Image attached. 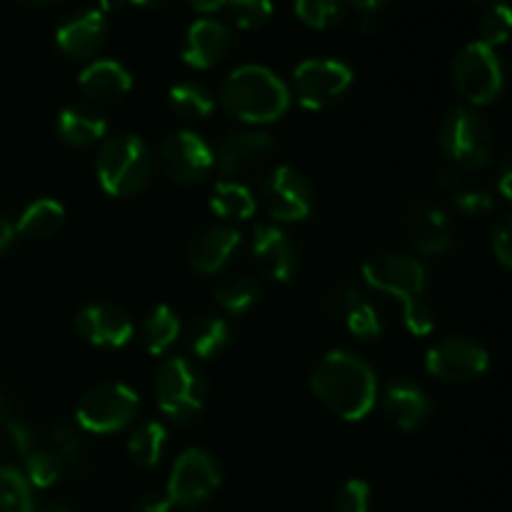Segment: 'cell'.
I'll return each instance as SVG.
<instances>
[{"label": "cell", "instance_id": "31", "mask_svg": "<svg viewBox=\"0 0 512 512\" xmlns=\"http://www.w3.org/2000/svg\"><path fill=\"white\" fill-rule=\"evenodd\" d=\"M55 450L53 453L63 460L65 470H73V473H83L85 465H88V443L83 438V430L73 428L70 423L55 425L53 433H50Z\"/></svg>", "mask_w": 512, "mask_h": 512}, {"label": "cell", "instance_id": "42", "mask_svg": "<svg viewBox=\"0 0 512 512\" xmlns=\"http://www.w3.org/2000/svg\"><path fill=\"white\" fill-rule=\"evenodd\" d=\"M173 503L165 495V490H150V493L140 495L138 503H135V512H170Z\"/></svg>", "mask_w": 512, "mask_h": 512}, {"label": "cell", "instance_id": "33", "mask_svg": "<svg viewBox=\"0 0 512 512\" xmlns=\"http://www.w3.org/2000/svg\"><path fill=\"white\" fill-rule=\"evenodd\" d=\"M23 460H25V480H28V485H33V488H40V490L50 488V485L58 483L65 473L63 460H60L53 450L33 448Z\"/></svg>", "mask_w": 512, "mask_h": 512}, {"label": "cell", "instance_id": "50", "mask_svg": "<svg viewBox=\"0 0 512 512\" xmlns=\"http://www.w3.org/2000/svg\"><path fill=\"white\" fill-rule=\"evenodd\" d=\"M5 410H10V403H8V398H5V393H3V385H0V415H3Z\"/></svg>", "mask_w": 512, "mask_h": 512}, {"label": "cell", "instance_id": "7", "mask_svg": "<svg viewBox=\"0 0 512 512\" xmlns=\"http://www.w3.org/2000/svg\"><path fill=\"white\" fill-rule=\"evenodd\" d=\"M140 398L123 383H98L80 398L75 423L83 433H120L138 418Z\"/></svg>", "mask_w": 512, "mask_h": 512}, {"label": "cell", "instance_id": "17", "mask_svg": "<svg viewBox=\"0 0 512 512\" xmlns=\"http://www.w3.org/2000/svg\"><path fill=\"white\" fill-rule=\"evenodd\" d=\"M273 150L275 140L268 133H260V130H240V133L225 135L223 143L218 145V153L213 155L220 173L228 175V178H238V175L258 168Z\"/></svg>", "mask_w": 512, "mask_h": 512}, {"label": "cell", "instance_id": "52", "mask_svg": "<svg viewBox=\"0 0 512 512\" xmlns=\"http://www.w3.org/2000/svg\"><path fill=\"white\" fill-rule=\"evenodd\" d=\"M25 3H33V5H48V3H55V0H25Z\"/></svg>", "mask_w": 512, "mask_h": 512}, {"label": "cell", "instance_id": "16", "mask_svg": "<svg viewBox=\"0 0 512 512\" xmlns=\"http://www.w3.org/2000/svg\"><path fill=\"white\" fill-rule=\"evenodd\" d=\"M78 333L95 348H123L133 338V320L120 305L93 303L85 305L75 318Z\"/></svg>", "mask_w": 512, "mask_h": 512}, {"label": "cell", "instance_id": "23", "mask_svg": "<svg viewBox=\"0 0 512 512\" xmlns=\"http://www.w3.org/2000/svg\"><path fill=\"white\" fill-rule=\"evenodd\" d=\"M108 133V123L103 115L95 113L93 108L85 105H68L60 110L58 115V135L65 145L70 148H90V145L100 143Z\"/></svg>", "mask_w": 512, "mask_h": 512}, {"label": "cell", "instance_id": "19", "mask_svg": "<svg viewBox=\"0 0 512 512\" xmlns=\"http://www.w3.org/2000/svg\"><path fill=\"white\" fill-rule=\"evenodd\" d=\"M80 93L90 100V103L98 105H110L123 100L125 95L133 88V78H130L128 68L118 60L100 58L93 60L90 65H85V70L78 78Z\"/></svg>", "mask_w": 512, "mask_h": 512}, {"label": "cell", "instance_id": "51", "mask_svg": "<svg viewBox=\"0 0 512 512\" xmlns=\"http://www.w3.org/2000/svg\"><path fill=\"white\" fill-rule=\"evenodd\" d=\"M40 512H75V510L65 508V505H48V508H43Z\"/></svg>", "mask_w": 512, "mask_h": 512}, {"label": "cell", "instance_id": "14", "mask_svg": "<svg viewBox=\"0 0 512 512\" xmlns=\"http://www.w3.org/2000/svg\"><path fill=\"white\" fill-rule=\"evenodd\" d=\"M253 258L265 278L275 283H288L298 273L300 250L278 225L258 223L253 230Z\"/></svg>", "mask_w": 512, "mask_h": 512}, {"label": "cell", "instance_id": "8", "mask_svg": "<svg viewBox=\"0 0 512 512\" xmlns=\"http://www.w3.org/2000/svg\"><path fill=\"white\" fill-rule=\"evenodd\" d=\"M453 83L468 103H495L503 93V68L495 48H488L480 40L463 45L453 58Z\"/></svg>", "mask_w": 512, "mask_h": 512}, {"label": "cell", "instance_id": "46", "mask_svg": "<svg viewBox=\"0 0 512 512\" xmlns=\"http://www.w3.org/2000/svg\"><path fill=\"white\" fill-rule=\"evenodd\" d=\"M190 5H193L195 10H200V13H215L218 8H223L228 0H188Z\"/></svg>", "mask_w": 512, "mask_h": 512}, {"label": "cell", "instance_id": "1", "mask_svg": "<svg viewBox=\"0 0 512 512\" xmlns=\"http://www.w3.org/2000/svg\"><path fill=\"white\" fill-rule=\"evenodd\" d=\"M315 398L333 415L358 423L378 400V378L370 363L348 350H333L315 365L310 375Z\"/></svg>", "mask_w": 512, "mask_h": 512}, {"label": "cell", "instance_id": "13", "mask_svg": "<svg viewBox=\"0 0 512 512\" xmlns=\"http://www.w3.org/2000/svg\"><path fill=\"white\" fill-rule=\"evenodd\" d=\"M488 350L468 338H448L433 345L425 355V368L443 383L465 385L478 380L488 370Z\"/></svg>", "mask_w": 512, "mask_h": 512}, {"label": "cell", "instance_id": "47", "mask_svg": "<svg viewBox=\"0 0 512 512\" xmlns=\"http://www.w3.org/2000/svg\"><path fill=\"white\" fill-rule=\"evenodd\" d=\"M350 3L358 5V8H363L365 13H373V10L383 8V5L388 3V0H350Z\"/></svg>", "mask_w": 512, "mask_h": 512}, {"label": "cell", "instance_id": "44", "mask_svg": "<svg viewBox=\"0 0 512 512\" xmlns=\"http://www.w3.org/2000/svg\"><path fill=\"white\" fill-rule=\"evenodd\" d=\"M13 238H15L13 223H10V220H8V215L0 213V253H5V250L10 248Z\"/></svg>", "mask_w": 512, "mask_h": 512}, {"label": "cell", "instance_id": "15", "mask_svg": "<svg viewBox=\"0 0 512 512\" xmlns=\"http://www.w3.org/2000/svg\"><path fill=\"white\" fill-rule=\"evenodd\" d=\"M403 228L415 250H420L423 255H445L455 245V233L448 215L430 200L410 203L403 218Z\"/></svg>", "mask_w": 512, "mask_h": 512}, {"label": "cell", "instance_id": "24", "mask_svg": "<svg viewBox=\"0 0 512 512\" xmlns=\"http://www.w3.org/2000/svg\"><path fill=\"white\" fill-rule=\"evenodd\" d=\"M65 223V208L53 198H40L30 203L18 218L15 233L25 240H48L60 233Z\"/></svg>", "mask_w": 512, "mask_h": 512}, {"label": "cell", "instance_id": "25", "mask_svg": "<svg viewBox=\"0 0 512 512\" xmlns=\"http://www.w3.org/2000/svg\"><path fill=\"white\" fill-rule=\"evenodd\" d=\"M188 348L200 360L215 358L225 345L230 343V325L223 315L203 313L190 323L188 328Z\"/></svg>", "mask_w": 512, "mask_h": 512}, {"label": "cell", "instance_id": "49", "mask_svg": "<svg viewBox=\"0 0 512 512\" xmlns=\"http://www.w3.org/2000/svg\"><path fill=\"white\" fill-rule=\"evenodd\" d=\"M360 25H363V30H365V33H373V30H375V18H373V15H365V18H363V23H360Z\"/></svg>", "mask_w": 512, "mask_h": 512}, {"label": "cell", "instance_id": "5", "mask_svg": "<svg viewBox=\"0 0 512 512\" xmlns=\"http://www.w3.org/2000/svg\"><path fill=\"white\" fill-rule=\"evenodd\" d=\"M440 150L460 170H480L493 160V133L483 115L468 108H450L440 123Z\"/></svg>", "mask_w": 512, "mask_h": 512}, {"label": "cell", "instance_id": "32", "mask_svg": "<svg viewBox=\"0 0 512 512\" xmlns=\"http://www.w3.org/2000/svg\"><path fill=\"white\" fill-rule=\"evenodd\" d=\"M0 512H33V490L20 470L0 465Z\"/></svg>", "mask_w": 512, "mask_h": 512}, {"label": "cell", "instance_id": "40", "mask_svg": "<svg viewBox=\"0 0 512 512\" xmlns=\"http://www.w3.org/2000/svg\"><path fill=\"white\" fill-rule=\"evenodd\" d=\"M370 485L365 480H348L335 495V512H368Z\"/></svg>", "mask_w": 512, "mask_h": 512}, {"label": "cell", "instance_id": "45", "mask_svg": "<svg viewBox=\"0 0 512 512\" xmlns=\"http://www.w3.org/2000/svg\"><path fill=\"white\" fill-rule=\"evenodd\" d=\"M510 180H512V165H510V158H505L503 165H500V173H498L500 193H503L505 198H510Z\"/></svg>", "mask_w": 512, "mask_h": 512}, {"label": "cell", "instance_id": "11", "mask_svg": "<svg viewBox=\"0 0 512 512\" xmlns=\"http://www.w3.org/2000/svg\"><path fill=\"white\" fill-rule=\"evenodd\" d=\"M263 205L278 223H300L313 213V185L298 168L275 165L263 180Z\"/></svg>", "mask_w": 512, "mask_h": 512}, {"label": "cell", "instance_id": "22", "mask_svg": "<svg viewBox=\"0 0 512 512\" xmlns=\"http://www.w3.org/2000/svg\"><path fill=\"white\" fill-rule=\"evenodd\" d=\"M383 410L390 418V423L398 425L405 433L423 428L430 415V400L420 385L398 380L390 385L383 395Z\"/></svg>", "mask_w": 512, "mask_h": 512}, {"label": "cell", "instance_id": "10", "mask_svg": "<svg viewBox=\"0 0 512 512\" xmlns=\"http://www.w3.org/2000/svg\"><path fill=\"white\" fill-rule=\"evenodd\" d=\"M220 478L218 460L205 450L190 448L175 460L165 495L175 508H198L220 488Z\"/></svg>", "mask_w": 512, "mask_h": 512}, {"label": "cell", "instance_id": "30", "mask_svg": "<svg viewBox=\"0 0 512 512\" xmlns=\"http://www.w3.org/2000/svg\"><path fill=\"white\" fill-rule=\"evenodd\" d=\"M168 433L160 423H143L130 433L128 455L140 468H155L165 453Z\"/></svg>", "mask_w": 512, "mask_h": 512}, {"label": "cell", "instance_id": "20", "mask_svg": "<svg viewBox=\"0 0 512 512\" xmlns=\"http://www.w3.org/2000/svg\"><path fill=\"white\" fill-rule=\"evenodd\" d=\"M105 40V15L100 10H80L63 20L55 33V43L68 58L83 60L90 58L100 50Z\"/></svg>", "mask_w": 512, "mask_h": 512}, {"label": "cell", "instance_id": "12", "mask_svg": "<svg viewBox=\"0 0 512 512\" xmlns=\"http://www.w3.org/2000/svg\"><path fill=\"white\" fill-rule=\"evenodd\" d=\"M160 165L165 175L175 183L193 185L208 178L215 165V155L210 145L193 130H175L165 135L158 148Z\"/></svg>", "mask_w": 512, "mask_h": 512}, {"label": "cell", "instance_id": "2", "mask_svg": "<svg viewBox=\"0 0 512 512\" xmlns=\"http://www.w3.org/2000/svg\"><path fill=\"white\" fill-rule=\"evenodd\" d=\"M365 283L403 305L405 328L418 338L433 333L435 315L425 303V270L415 258L395 250H380L363 263Z\"/></svg>", "mask_w": 512, "mask_h": 512}, {"label": "cell", "instance_id": "9", "mask_svg": "<svg viewBox=\"0 0 512 512\" xmlns=\"http://www.w3.org/2000/svg\"><path fill=\"white\" fill-rule=\"evenodd\" d=\"M353 85V70L333 58H310L295 68L293 93L305 110H325Z\"/></svg>", "mask_w": 512, "mask_h": 512}, {"label": "cell", "instance_id": "39", "mask_svg": "<svg viewBox=\"0 0 512 512\" xmlns=\"http://www.w3.org/2000/svg\"><path fill=\"white\" fill-rule=\"evenodd\" d=\"M453 203L460 213L473 215V218L490 213V210L495 208L488 190H483L480 185H465V183L453 193Z\"/></svg>", "mask_w": 512, "mask_h": 512}, {"label": "cell", "instance_id": "3", "mask_svg": "<svg viewBox=\"0 0 512 512\" xmlns=\"http://www.w3.org/2000/svg\"><path fill=\"white\" fill-rule=\"evenodd\" d=\"M225 113L250 125H268L283 118L290 108V90L265 65H240L220 88Z\"/></svg>", "mask_w": 512, "mask_h": 512}, {"label": "cell", "instance_id": "34", "mask_svg": "<svg viewBox=\"0 0 512 512\" xmlns=\"http://www.w3.org/2000/svg\"><path fill=\"white\" fill-rule=\"evenodd\" d=\"M295 13L310 28H333L345 18V0H295Z\"/></svg>", "mask_w": 512, "mask_h": 512}, {"label": "cell", "instance_id": "37", "mask_svg": "<svg viewBox=\"0 0 512 512\" xmlns=\"http://www.w3.org/2000/svg\"><path fill=\"white\" fill-rule=\"evenodd\" d=\"M512 28V15L510 8L505 3H495L488 13L480 20V43H485L488 48L505 43L510 38Z\"/></svg>", "mask_w": 512, "mask_h": 512}, {"label": "cell", "instance_id": "29", "mask_svg": "<svg viewBox=\"0 0 512 512\" xmlns=\"http://www.w3.org/2000/svg\"><path fill=\"white\" fill-rule=\"evenodd\" d=\"M168 103L170 110H173L180 120H193V123L210 118V113L215 110L213 95L198 83L173 85L168 93Z\"/></svg>", "mask_w": 512, "mask_h": 512}, {"label": "cell", "instance_id": "36", "mask_svg": "<svg viewBox=\"0 0 512 512\" xmlns=\"http://www.w3.org/2000/svg\"><path fill=\"white\" fill-rule=\"evenodd\" d=\"M230 18L243 30H258L273 18V3L270 0H228Z\"/></svg>", "mask_w": 512, "mask_h": 512}, {"label": "cell", "instance_id": "41", "mask_svg": "<svg viewBox=\"0 0 512 512\" xmlns=\"http://www.w3.org/2000/svg\"><path fill=\"white\" fill-rule=\"evenodd\" d=\"M490 245H493V253L498 258V263L505 270L512 268V218L503 215L498 223L493 225V233H490Z\"/></svg>", "mask_w": 512, "mask_h": 512}, {"label": "cell", "instance_id": "4", "mask_svg": "<svg viewBox=\"0 0 512 512\" xmlns=\"http://www.w3.org/2000/svg\"><path fill=\"white\" fill-rule=\"evenodd\" d=\"M100 188L113 198H133L148 188L153 178V158L138 135H115L95 158Z\"/></svg>", "mask_w": 512, "mask_h": 512}, {"label": "cell", "instance_id": "18", "mask_svg": "<svg viewBox=\"0 0 512 512\" xmlns=\"http://www.w3.org/2000/svg\"><path fill=\"white\" fill-rule=\"evenodd\" d=\"M233 45L230 28L218 18H198L183 40V60L193 68H213L228 55Z\"/></svg>", "mask_w": 512, "mask_h": 512}, {"label": "cell", "instance_id": "6", "mask_svg": "<svg viewBox=\"0 0 512 512\" xmlns=\"http://www.w3.org/2000/svg\"><path fill=\"white\" fill-rule=\"evenodd\" d=\"M205 395H208V385L203 375L185 358H168L158 368L155 398H158L160 413L175 425L193 423L203 413Z\"/></svg>", "mask_w": 512, "mask_h": 512}, {"label": "cell", "instance_id": "27", "mask_svg": "<svg viewBox=\"0 0 512 512\" xmlns=\"http://www.w3.org/2000/svg\"><path fill=\"white\" fill-rule=\"evenodd\" d=\"M215 303L230 315H245L248 310H253L258 305L260 295V283L250 275H230V278H223L213 288Z\"/></svg>", "mask_w": 512, "mask_h": 512}, {"label": "cell", "instance_id": "38", "mask_svg": "<svg viewBox=\"0 0 512 512\" xmlns=\"http://www.w3.org/2000/svg\"><path fill=\"white\" fill-rule=\"evenodd\" d=\"M363 298L365 295L358 285L348 283V280H340V283L330 285L328 293L323 295V305H325V310H328V315L343 320V315L348 313L350 308H355V305H358Z\"/></svg>", "mask_w": 512, "mask_h": 512}, {"label": "cell", "instance_id": "21", "mask_svg": "<svg viewBox=\"0 0 512 512\" xmlns=\"http://www.w3.org/2000/svg\"><path fill=\"white\" fill-rule=\"evenodd\" d=\"M240 245V230L230 225H213L203 230L198 238H193L188 248V263L193 265L195 273L213 275L225 268L233 253Z\"/></svg>", "mask_w": 512, "mask_h": 512}, {"label": "cell", "instance_id": "48", "mask_svg": "<svg viewBox=\"0 0 512 512\" xmlns=\"http://www.w3.org/2000/svg\"><path fill=\"white\" fill-rule=\"evenodd\" d=\"M130 3L140 5V8H160V5H165L168 0H130Z\"/></svg>", "mask_w": 512, "mask_h": 512}, {"label": "cell", "instance_id": "28", "mask_svg": "<svg viewBox=\"0 0 512 512\" xmlns=\"http://www.w3.org/2000/svg\"><path fill=\"white\" fill-rule=\"evenodd\" d=\"M210 210L223 220H248L258 210V203L243 183L220 180L210 195Z\"/></svg>", "mask_w": 512, "mask_h": 512}, {"label": "cell", "instance_id": "35", "mask_svg": "<svg viewBox=\"0 0 512 512\" xmlns=\"http://www.w3.org/2000/svg\"><path fill=\"white\" fill-rule=\"evenodd\" d=\"M343 323H345V328H348L350 333L360 340H378L380 335H383V328H385L380 310L375 308L373 303H368L365 298L360 300L355 308H350L348 313L343 315Z\"/></svg>", "mask_w": 512, "mask_h": 512}, {"label": "cell", "instance_id": "26", "mask_svg": "<svg viewBox=\"0 0 512 512\" xmlns=\"http://www.w3.org/2000/svg\"><path fill=\"white\" fill-rule=\"evenodd\" d=\"M180 320L168 305H155L143 320V345L153 358L168 353L175 340L180 338Z\"/></svg>", "mask_w": 512, "mask_h": 512}, {"label": "cell", "instance_id": "43", "mask_svg": "<svg viewBox=\"0 0 512 512\" xmlns=\"http://www.w3.org/2000/svg\"><path fill=\"white\" fill-rule=\"evenodd\" d=\"M438 183H440V188L445 190V193H450L453 195L455 190L460 188V185L465 183L463 180V170L460 168H455V165H443V168H440V178H438Z\"/></svg>", "mask_w": 512, "mask_h": 512}]
</instances>
